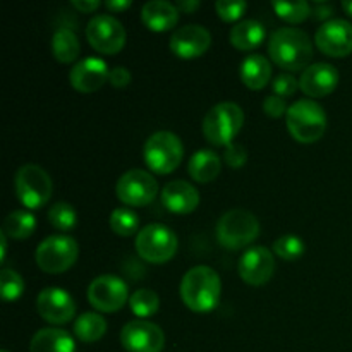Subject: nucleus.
I'll return each instance as SVG.
<instances>
[{
	"label": "nucleus",
	"mask_w": 352,
	"mask_h": 352,
	"mask_svg": "<svg viewBox=\"0 0 352 352\" xmlns=\"http://www.w3.org/2000/svg\"><path fill=\"white\" fill-rule=\"evenodd\" d=\"M268 55L284 71H305L311 65L313 41L298 28H280L268 40Z\"/></svg>",
	"instance_id": "f257e3e1"
},
{
	"label": "nucleus",
	"mask_w": 352,
	"mask_h": 352,
	"mask_svg": "<svg viewBox=\"0 0 352 352\" xmlns=\"http://www.w3.org/2000/svg\"><path fill=\"white\" fill-rule=\"evenodd\" d=\"M181 299L191 311L208 313L222 296V280L213 268L199 265L186 272L181 280Z\"/></svg>",
	"instance_id": "f03ea898"
},
{
	"label": "nucleus",
	"mask_w": 352,
	"mask_h": 352,
	"mask_svg": "<svg viewBox=\"0 0 352 352\" xmlns=\"http://www.w3.org/2000/svg\"><path fill=\"white\" fill-rule=\"evenodd\" d=\"M285 124L291 136L298 143L311 144L323 138L327 131V113L315 100H298L292 103L285 116Z\"/></svg>",
	"instance_id": "7ed1b4c3"
},
{
	"label": "nucleus",
	"mask_w": 352,
	"mask_h": 352,
	"mask_svg": "<svg viewBox=\"0 0 352 352\" xmlns=\"http://www.w3.org/2000/svg\"><path fill=\"white\" fill-rule=\"evenodd\" d=\"M244 124V112L237 103L222 102L206 112L203 119V136L213 146L227 148L234 143Z\"/></svg>",
	"instance_id": "20e7f679"
},
{
	"label": "nucleus",
	"mask_w": 352,
	"mask_h": 352,
	"mask_svg": "<svg viewBox=\"0 0 352 352\" xmlns=\"http://www.w3.org/2000/svg\"><path fill=\"white\" fill-rule=\"evenodd\" d=\"M217 241L226 250L239 251L250 246L260 236V222L244 208L229 210L217 223Z\"/></svg>",
	"instance_id": "39448f33"
},
{
	"label": "nucleus",
	"mask_w": 352,
	"mask_h": 352,
	"mask_svg": "<svg viewBox=\"0 0 352 352\" xmlns=\"http://www.w3.org/2000/svg\"><path fill=\"white\" fill-rule=\"evenodd\" d=\"M182 157H184V144H182L181 138L170 131L153 133L144 143V164L155 174H172L181 165Z\"/></svg>",
	"instance_id": "423d86ee"
},
{
	"label": "nucleus",
	"mask_w": 352,
	"mask_h": 352,
	"mask_svg": "<svg viewBox=\"0 0 352 352\" xmlns=\"http://www.w3.org/2000/svg\"><path fill=\"white\" fill-rule=\"evenodd\" d=\"M16 196L28 210H38L47 205L54 192V182L45 168L36 164H26L17 168L14 177Z\"/></svg>",
	"instance_id": "0eeeda50"
},
{
	"label": "nucleus",
	"mask_w": 352,
	"mask_h": 352,
	"mask_svg": "<svg viewBox=\"0 0 352 352\" xmlns=\"http://www.w3.org/2000/svg\"><path fill=\"white\" fill-rule=\"evenodd\" d=\"M79 256V246L71 236L57 234L41 241L34 253L38 268L45 274L57 275L64 274L74 267Z\"/></svg>",
	"instance_id": "6e6552de"
},
{
	"label": "nucleus",
	"mask_w": 352,
	"mask_h": 352,
	"mask_svg": "<svg viewBox=\"0 0 352 352\" xmlns=\"http://www.w3.org/2000/svg\"><path fill=\"white\" fill-rule=\"evenodd\" d=\"M138 254L151 265H164L177 253V236L162 223H150L138 232L134 241Z\"/></svg>",
	"instance_id": "1a4fd4ad"
},
{
	"label": "nucleus",
	"mask_w": 352,
	"mask_h": 352,
	"mask_svg": "<svg viewBox=\"0 0 352 352\" xmlns=\"http://www.w3.org/2000/svg\"><path fill=\"white\" fill-rule=\"evenodd\" d=\"M86 38L93 50L102 55H116L126 47V28L110 14L91 17L86 26Z\"/></svg>",
	"instance_id": "9d476101"
},
{
	"label": "nucleus",
	"mask_w": 352,
	"mask_h": 352,
	"mask_svg": "<svg viewBox=\"0 0 352 352\" xmlns=\"http://www.w3.org/2000/svg\"><path fill=\"white\" fill-rule=\"evenodd\" d=\"M117 198L129 208H140L146 206L157 198L158 195V182L150 172L141 170V168H133L122 174L117 181L116 186Z\"/></svg>",
	"instance_id": "9b49d317"
},
{
	"label": "nucleus",
	"mask_w": 352,
	"mask_h": 352,
	"mask_svg": "<svg viewBox=\"0 0 352 352\" xmlns=\"http://www.w3.org/2000/svg\"><path fill=\"white\" fill-rule=\"evenodd\" d=\"M88 301L96 311L116 313L129 302V289L127 284L117 275H100L89 284Z\"/></svg>",
	"instance_id": "f8f14e48"
},
{
	"label": "nucleus",
	"mask_w": 352,
	"mask_h": 352,
	"mask_svg": "<svg viewBox=\"0 0 352 352\" xmlns=\"http://www.w3.org/2000/svg\"><path fill=\"white\" fill-rule=\"evenodd\" d=\"M120 344L127 352H162L165 347V333L157 323L133 320L120 330Z\"/></svg>",
	"instance_id": "ddd939ff"
},
{
	"label": "nucleus",
	"mask_w": 352,
	"mask_h": 352,
	"mask_svg": "<svg viewBox=\"0 0 352 352\" xmlns=\"http://www.w3.org/2000/svg\"><path fill=\"white\" fill-rule=\"evenodd\" d=\"M315 45L327 57H347L352 54V24L346 19H330L318 28Z\"/></svg>",
	"instance_id": "4468645a"
},
{
	"label": "nucleus",
	"mask_w": 352,
	"mask_h": 352,
	"mask_svg": "<svg viewBox=\"0 0 352 352\" xmlns=\"http://www.w3.org/2000/svg\"><path fill=\"white\" fill-rule=\"evenodd\" d=\"M241 278L244 284L251 287H260L265 285L275 272L274 253L265 246H253L246 250L241 256L239 265H237Z\"/></svg>",
	"instance_id": "2eb2a0df"
},
{
	"label": "nucleus",
	"mask_w": 352,
	"mask_h": 352,
	"mask_svg": "<svg viewBox=\"0 0 352 352\" xmlns=\"http://www.w3.org/2000/svg\"><path fill=\"white\" fill-rule=\"evenodd\" d=\"M36 311L52 325H65L76 315V302L69 292L60 287H47L36 296Z\"/></svg>",
	"instance_id": "dca6fc26"
},
{
	"label": "nucleus",
	"mask_w": 352,
	"mask_h": 352,
	"mask_svg": "<svg viewBox=\"0 0 352 352\" xmlns=\"http://www.w3.org/2000/svg\"><path fill=\"white\" fill-rule=\"evenodd\" d=\"M168 45L175 57L191 60L208 52L212 45V34L201 24H186L172 33Z\"/></svg>",
	"instance_id": "f3484780"
},
{
	"label": "nucleus",
	"mask_w": 352,
	"mask_h": 352,
	"mask_svg": "<svg viewBox=\"0 0 352 352\" xmlns=\"http://www.w3.org/2000/svg\"><path fill=\"white\" fill-rule=\"evenodd\" d=\"M110 69L105 60L98 57H86L79 60L69 72V82L79 93H95L109 82Z\"/></svg>",
	"instance_id": "a211bd4d"
},
{
	"label": "nucleus",
	"mask_w": 352,
	"mask_h": 352,
	"mask_svg": "<svg viewBox=\"0 0 352 352\" xmlns=\"http://www.w3.org/2000/svg\"><path fill=\"white\" fill-rule=\"evenodd\" d=\"M339 85V71L332 64L316 62L305 69L299 78V89L309 96V100L325 98L336 91Z\"/></svg>",
	"instance_id": "6ab92c4d"
},
{
	"label": "nucleus",
	"mask_w": 352,
	"mask_h": 352,
	"mask_svg": "<svg viewBox=\"0 0 352 352\" xmlns=\"http://www.w3.org/2000/svg\"><path fill=\"white\" fill-rule=\"evenodd\" d=\"M162 205L175 215L192 213L199 205V192L186 181H170L160 192Z\"/></svg>",
	"instance_id": "aec40b11"
},
{
	"label": "nucleus",
	"mask_w": 352,
	"mask_h": 352,
	"mask_svg": "<svg viewBox=\"0 0 352 352\" xmlns=\"http://www.w3.org/2000/svg\"><path fill=\"white\" fill-rule=\"evenodd\" d=\"M141 21L153 33H165L177 26L179 10L167 0H151L141 9Z\"/></svg>",
	"instance_id": "412c9836"
},
{
	"label": "nucleus",
	"mask_w": 352,
	"mask_h": 352,
	"mask_svg": "<svg viewBox=\"0 0 352 352\" xmlns=\"http://www.w3.org/2000/svg\"><path fill=\"white\" fill-rule=\"evenodd\" d=\"M241 81L253 91L263 89L272 79V64L265 55L251 54L241 64Z\"/></svg>",
	"instance_id": "4be33fe9"
},
{
	"label": "nucleus",
	"mask_w": 352,
	"mask_h": 352,
	"mask_svg": "<svg viewBox=\"0 0 352 352\" xmlns=\"http://www.w3.org/2000/svg\"><path fill=\"white\" fill-rule=\"evenodd\" d=\"M30 352H76V344L65 330L41 329L31 339Z\"/></svg>",
	"instance_id": "5701e85b"
},
{
	"label": "nucleus",
	"mask_w": 352,
	"mask_h": 352,
	"mask_svg": "<svg viewBox=\"0 0 352 352\" xmlns=\"http://www.w3.org/2000/svg\"><path fill=\"white\" fill-rule=\"evenodd\" d=\"M188 172L192 181L199 184L215 181L222 172V162L220 157L212 150H198L191 158H189Z\"/></svg>",
	"instance_id": "b1692460"
},
{
	"label": "nucleus",
	"mask_w": 352,
	"mask_h": 352,
	"mask_svg": "<svg viewBox=\"0 0 352 352\" xmlns=\"http://www.w3.org/2000/svg\"><path fill=\"white\" fill-rule=\"evenodd\" d=\"M265 36L267 33H265L263 24L254 19H244L230 30L229 41L237 50L248 52L260 47L265 41Z\"/></svg>",
	"instance_id": "393cba45"
},
{
	"label": "nucleus",
	"mask_w": 352,
	"mask_h": 352,
	"mask_svg": "<svg viewBox=\"0 0 352 352\" xmlns=\"http://www.w3.org/2000/svg\"><path fill=\"white\" fill-rule=\"evenodd\" d=\"M81 54L79 38L71 28H60L52 36V55L60 64H71Z\"/></svg>",
	"instance_id": "a878e982"
},
{
	"label": "nucleus",
	"mask_w": 352,
	"mask_h": 352,
	"mask_svg": "<svg viewBox=\"0 0 352 352\" xmlns=\"http://www.w3.org/2000/svg\"><path fill=\"white\" fill-rule=\"evenodd\" d=\"M34 229H36V220H34L33 213H30L28 210H14V212H10L6 217L2 226V232L6 234V237L17 241L28 239V237L33 236Z\"/></svg>",
	"instance_id": "bb28decb"
},
{
	"label": "nucleus",
	"mask_w": 352,
	"mask_h": 352,
	"mask_svg": "<svg viewBox=\"0 0 352 352\" xmlns=\"http://www.w3.org/2000/svg\"><path fill=\"white\" fill-rule=\"evenodd\" d=\"M74 333L81 342H96L107 333V320L100 313H82L74 322Z\"/></svg>",
	"instance_id": "cd10ccee"
},
{
	"label": "nucleus",
	"mask_w": 352,
	"mask_h": 352,
	"mask_svg": "<svg viewBox=\"0 0 352 352\" xmlns=\"http://www.w3.org/2000/svg\"><path fill=\"white\" fill-rule=\"evenodd\" d=\"M110 229L120 237H131L136 232H140V217L129 206H120V208H116L110 215ZM138 236V234H136Z\"/></svg>",
	"instance_id": "c85d7f7f"
},
{
	"label": "nucleus",
	"mask_w": 352,
	"mask_h": 352,
	"mask_svg": "<svg viewBox=\"0 0 352 352\" xmlns=\"http://www.w3.org/2000/svg\"><path fill=\"white\" fill-rule=\"evenodd\" d=\"M131 311L138 316L140 320L150 318L160 308V299L158 294L151 289H138L133 296L129 298Z\"/></svg>",
	"instance_id": "c756f323"
},
{
	"label": "nucleus",
	"mask_w": 352,
	"mask_h": 352,
	"mask_svg": "<svg viewBox=\"0 0 352 352\" xmlns=\"http://www.w3.org/2000/svg\"><path fill=\"white\" fill-rule=\"evenodd\" d=\"M272 9L275 10L282 21L289 24H299L311 17V6L306 0L299 2H272Z\"/></svg>",
	"instance_id": "7c9ffc66"
},
{
	"label": "nucleus",
	"mask_w": 352,
	"mask_h": 352,
	"mask_svg": "<svg viewBox=\"0 0 352 352\" xmlns=\"http://www.w3.org/2000/svg\"><path fill=\"white\" fill-rule=\"evenodd\" d=\"M48 220H50V226L55 227L60 232H69L76 227L78 222V213H76L74 206L69 205V203H55L50 210H48Z\"/></svg>",
	"instance_id": "2f4dec72"
},
{
	"label": "nucleus",
	"mask_w": 352,
	"mask_h": 352,
	"mask_svg": "<svg viewBox=\"0 0 352 352\" xmlns=\"http://www.w3.org/2000/svg\"><path fill=\"white\" fill-rule=\"evenodd\" d=\"M274 251L284 261H296L305 254L306 246L301 237L294 236V234H285L275 241Z\"/></svg>",
	"instance_id": "473e14b6"
},
{
	"label": "nucleus",
	"mask_w": 352,
	"mask_h": 352,
	"mask_svg": "<svg viewBox=\"0 0 352 352\" xmlns=\"http://www.w3.org/2000/svg\"><path fill=\"white\" fill-rule=\"evenodd\" d=\"M0 291H2L3 301H17L24 294L23 277L10 268H2V272H0Z\"/></svg>",
	"instance_id": "72a5a7b5"
},
{
	"label": "nucleus",
	"mask_w": 352,
	"mask_h": 352,
	"mask_svg": "<svg viewBox=\"0 0 352 352\" xmlns=\"http://www.w3.org/2000/svg\"><path fill=\"white\" fill-rule=\"evenodd\" d=\"M248 9V3L243 0H219L215 3L217 16L226 23H236L244 16Z\"/></svg>",
	"instance_id": "f704fd0d"
},
{
	"label": "nucleus",
	"mask_w": 352,
	"mask_h": 352,
	"mask_svg": "<svg viewBox=\"0 0 352 352\" xmlns=\"http://www.w3.org/2000/svg\"><path fill=\"white\" fill-rule=\"evenodd\" d=\"M272 89H274L275 95L282 96V98H287V96H294L299 89V79H296L294 76L284 72V74H278L277 78L272 82Z\"/></svg>",
	"instance_id": "c9c22d12"
},
{
	"label": "nucleus",
	"mask_w": 352,
	"mask_h": 352,
	"mask_svg": "<svg viewBox=\"0 0 352 352\" xmlns=\"http://www.w3.org/2000/svg\"><path fill=\"white\" fill-rule=\"evenodd\" d=\"M223 162L229 165L230 168H243L248 162V151L243 144L232 143L226 148L223 153Z\"/></svg>",
	"instance_id": "e433bc0d"
},
{
	"label": "nucleus",
	"mask_w": 352,
	"mask_h": 352,
	"mask_svg": "<svg viewBox=\"0 0 352 352\" xmlns=\"http://www.w3.org/2000/svg\"><path fill=\"white\" fill-rule=\"evenodd\" d=\"M287 102L278 95H268L263 102V112L272 119H280L282 116H287Z\"/></svg>",
	"instance_id": "4c0bfd02"
},
{
	"label": "nucleus",
	"mask_w": 352,
	"mask_h": 352,
	"mask_svg": "<svg viewBox=\"0 0 352 352\" xmlns=\"http://www.w3.org/2000/svg\"><path fill=\"white\" fill-rule=\"evenodd\" d=\"M131 79H133V76H131L129 69L127 67H122V65H117V67H112L110 69V76H109V82L113 86V88H127L131 82Z\"/></svg>",
	"instance_id": "58836bf2"
},
{
	"label": "nucleus",
	"mask_w": 352,
	"mask_h": 352,
	"mask_svg": "<svg viewBox=\"0 0 352 352\" xmlns=\"http://www.w3.org/2000/svg\"><path fill=\"white\" fill-rule=\"evenodd\" d=\"M332 14H333V6H330V3H327V2H316L311 6L313 19L327 23V21H330Z\"/></svg>",
	"instance_id": "ea45409f"
},
{
	"label": "nucleus",
	"mask_w": 352,
	"mask_h": 352,
	"mask_svg": "<svg viewBox=\"0 0 352 352\" xmlns=\"http://www.w3.org/2000/svg\"><path fill=\"white\" fill-rule=\"evenodd\" d=\"M71 6L74 7L76 10H79V12L91 14V12H95L96 9H98L100 2H98V0H72Z\"/></svg>",
	"instance_id": "a19ab883"
},
{
	"label": "nucleus",
	"mask_w": 352,
	"mask_h": 352,
	"mask_svg": "<svg viewBox=\"0 0 352 352\" xmlns=\"http://www.w3.org/2000/svg\"><path fill=\"white\" fill-rule=\"evenodd\" d=\"M131 6H133V2H131V0H107L105 2L107 9L113 14L124 12V10L129 9Z\"/></svg>",
	"instance_id": "79ce46f5"
},
{
	"label": "nucleus",
	"mask_w": 352,
	"mask_h": 352,
	"mask_svg": "<svg viewBox=\"0 0 352 352\" xmlns=\"http://www.w3.org/2000/svg\"><path fill=\"white\" fill-rule=\"evenodd\" d=\"M175 7H177L179 12L192 14L195 10H198L199 7H201V3H199V0H179V2L175 3Z\"/></svg>",
	"instance_id": "37998d69"
},
{
	"label": "nucleus",
	"mask_w": 352,
	"mask_h": 352,
	"mask_svg": "<svg viewBox=\"0 0 352 352\" xmlns=\"http://www.w3.org/2000/svg\"><path fill=\"white\" fill-rule=\"evenodd\" d=\"M6 253H7V237L6 234L0 232V263H6Z\"/></svg>",
	"instance_id": "c03bdc74"
},
{
	"label": "nucleus",
	"mask_w": 352,
	"mask_h": 352,
	"mask_svg": "<svg viewBox=\"0 0 352 352\" xmlns=\"http://www.w3.org/2000/svg\"><path fill=\"white\" fill-rule=\"evenodd\" d=\"M342 7H344V10H346V12L352 17V2H344Z\"/></svg>",
	"instance_id": "a18cd8bd"
},
{
	"label": "nucleus",
	"mask_w": 352,
	"mask_h": 352,
	"mask_svg": "<svg viewBox=\"0 0 352 352\" xmlns=\"http://www.w3.org/2000/svg\"><path fill=\"white\" fill-rule=\"evenodd\" d=\"M2 352H9V351H2Z\"/></svg>",
	"instance_id": "49530a36"
}]
</instances>
